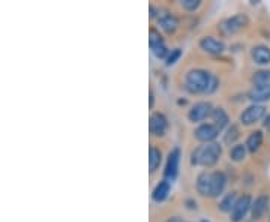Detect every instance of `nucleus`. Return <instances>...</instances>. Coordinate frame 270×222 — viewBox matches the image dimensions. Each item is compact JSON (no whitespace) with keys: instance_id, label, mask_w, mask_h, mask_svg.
Returning <instances> with one entry per match:
<instances>
[{"instance_id":"f257e3e1","label":"nucleus","mask_w":270,"mask_h":222,"mask_svg":"<svg viewBox=\"0 0 270 222\" xmlns=\"http://www.w3.org/2000/svg\"><path fill=\"white\" fill-rule=\"evenodd\" d=\"M227 176L224 171H201L195 180V189L200 195L207 198H219L224 195Z\"/></svg>"},{"instance_id":"f03ea898","label":"nucleus","mask_w":270,"mask_h":222,"mask_svg":"<svg viewBox=\"0 0 270 222\" xmlns=\"http://www.w3.org/2000/svg\"><path fill=\"white\" fill-rule=\"evenodd\" d=\"M221 156H222V146L219 143L213 141V143L200 144L191 152V165L212 168L219 162Z\"/></svg>"},{"instance_id":"7ed1b4c3","label":"nucleus","mask_w":270,"mask_h":222,"mask_svg":"<svg viewBox=\"0 0 270 222\" xmlns=\"http://www.w3.org/2000/svg\"><path fill=\"white\" fill-rule=\"evenodd\" d=\"M213 75L203 68H194L189 69L185 74L183 87L191 95H200V93H209L210 84H212Z\"/></svg>"},{"instance_id":"20e7f679","label":"nucleus","mask_w":270,"mask_h":222,"mask_svg":"<svg viewBox=\"0 0 270 222\" xmlns=\"http://www.w3.org/2000/svg\"><path fill=\"white\" fill-rule=\"evenodd\" d=\"M249 24V18L245 14H236L233 17L225 18L224 21L219 23L218 30L222 35H236L240 30H243Z\"/></svg>"},{"instance_id":"39448f33","label":"nucleus","mask_w":270,"mask_h":222,"mask_svg":"<svg viewBox=\"0 0 270 222\" xmlns=\"http://www.w3.org/2000/svg\"><path fill=\"white\" fill-rule=\"evenodd\" d=\"M213 110L215 107L209 101H198L188 110V120L191 123H201L212 116Z\"/></svg>"},{"instance_id":"423d86ee","label":"nucleus","mask_w":270,"mask_h":222,"mask_svg":"<svg viewBox=\"0 0 270 222\" xmlns=\"http://www.w3.org/2000/svg\"><path fill=\"white\" fill-rule=\"evenodd\" d=\"M267 116V110L264 105L260 104H252L248 108H245L240 114V123L243 126H251L257 122H260L261 119H264Z\"/></svg>"},{"instance_id":"0eeeda50","label":"nucleus","mask_w":270,"mask_h":222,"mask_svg":"<svg viewBox=\"0 0 270 222\" xmlns=\"http://www.w3.org/2000/svg\"><path fill=\"white\" fill-rule=\"evenodd\" d=\"M252 197L249 194H243L239 197L233 212L230 213V221L231 222H242L248 213H251V207H252Z\"/></svg>"},{"instance_id":"6e6552de","label":"nucleus","mask_w":270,"mask_h":222,"mask_svg":"<svg viewBox=\"0 0 270 222\" xmlns=\"http://www.w3.org/2000/svg\"><path fill=\"white\" fill-rule=\"evenodd\" d=\"M168 131V119L164 113L155 111L149 119V132L152 137H164Z\"/></svg>"},{"instance_id":"1a4fd4ad","label":"nucleus","mask_w":270,"mask_h":222,"mask_svg":"<svg viewBox=\"0 0 270 222\" xmlns=\"http://www.w3.org/2000/svg\"><path fill=\"white\" fill-rule=\"evenodd\" d=\"M180 158H182V152L179 147H174L168 156H167V162H165V168H164V179L168 182L176 180L179 176V164Z\"/></svg>"},{"instance_id":"9d476101","label":"nucleus","mask_w":270,"mask_h":222,"mask_svg":"<svg viewBox=\"0 0 270 222\" xmlns=\"http://www.w3.org/2000/svg\"><path fill=\"white\" fill-rule=\"evenodd\" d=\"M219 134H221V131H219V128L216 125H213V123H200L194 131V137L201 144H206V143H213L218 138Z\"/></svg>"},{"instance_id":"9b49d317","label":"nucleus","mask_w":270,"mask_h":222,"mask_svg":"<svg viewBox=\"0 0 270 222\" xmlns=\"http://www.w3.org/2000/svg\"><path fill=\"white\" fill-rule=\"evenodd\" d=\"M156 21H158L159 29H162V30H164L165 33H168V35L176 33L177 29H179V18H177L174 14H171L170 11H167V9L161 11V14H159V17L156 18Z\"/></svg>"},{"instance_id":"f8f14e48","label":"nucleus","mask_w":270,"mask_h":222,"mask_svg":"<svg viewBox=\"0 0 270 222\" xmlns=\"http://www.w3.org/2000/svg\"><path fill=\"white\" fill-rule=\"evenodd\" d=\"M270 207V197L267 194H260L254 201L251 207V218L254 221H260L269 210Z\"/></svg>"},{"instance_id":"ddd939ff","label":"nucleus","mask_w":270,"mask_h":222,"mask_svg":"<svg viewBox=\"0 0 270 222\" xmlns=\"http://www.w3.org/2000/svg\"><path fill=\"white\" fill-rule=\"evenodd\" d=\"M198 45H200V48L203 51H206L207 54H213V56H219L225 51L224 42L216 39V38H213V36H203L200 39Z\"/></svg>"},{"instance_id":"4468645a","label":"nucleus","mask_w":270,"mask_h":222,"mask_svg":"<svg viewBox=\"0 0 270 222\" xmlns=\"http://www.w3.org/2000/svg\"><path fill=\"white\" fill-rule=\"evenodd\" d=\"M248 99L252 104H260L270 101V86H254L248 92Z\"/></svg>"},{"instance_id":"2eb2a0df","label":"nucleus","mask_w":270,"mask_h":222,"mask_svg":"<svg viewBox=\"0 0 270 222\" xmlns=\"http://www.w3.org/2000/svg\"><path fill=\"white\" fill-rule=\"evenodd\" d=\"M170 191H171V182L168 180H161L152 191V200L155 203H164L168 195H170Z\"/></svg>"},{"instance_id":"dca6fc26","label":"nucleus","mask_w":270,"mask_h":222,"mask_svg":"<svg viewBox=\"0 0 270 222\" xmlns=\"http://www.w3.org/2000/svg\"><path fill=\"white\" fill-rule=\"evenodd\" d=\"M251 57L254 60V63L264 66L270 63V48L267 45H255L251 50Z\"/></svg>"},{"instance_id":"f3484780","label":"nucleus","mask_w":270,"mask_h":222,"mask_svg":"<svg viewBox=\"0 0 270 222\" xmlns=\"http://www.w3.org/2000/svg\"><path fill=\"white\" fill-rule=\"evenodd\" d=\"M210 119H212V123L216 125L221 132L231 125V123H230V116H228V113L225 111L222 107H215V110H213Z\"/></svg>"},{"instance_id":"a211bd4d","label":"nucleus","mask_w":270,"mask_h":222,"mask_svg":"<svg viewBox=\"0 0 270 222\" xmlns=\"http://www.w3.org/2000/svg\"><path fill=\"white\" fill-rule=\"evenodd\" d=\"M263 140H264V134H263V131H260V129L252 131V132L248 135L246 143H245L248 152H249V153H255V152H258L260 147L263 146Z\"/></svg>"},{"instance_id":"6ab92c4d","label":"nucleus","mask_w":270,"mask_h":222,"mask_svg":"<svg viewBox=\"0 0 270 222\" xmlns=\"http://www.w3.org/2000/svg\"><path fill=\"white\" fill-rule=\"evenodd\" d=\"M239 197L240 195L236 191H231L228 194H224L222 198H221V201H219V204H218L219 210L224 212V213H231L233 209H234V206H236V203H237V200H239Z\"/></svg>"},{"instance_id":"aec40b11","label":"nucleus","mask_w":270,"mask_h":222,"mask_svg":"<svg viewBox=\"0 0 270 222\" xmlns=\"http://www.w3.org/2000/svg\"><path fill=\"white\" fill-rule=\"evenodd\" d=\"M161 164H162V152H161V149L152 146L149 149V170H150V173L153 174L161 167Z\"/></svg>"},{"instance_id":"412c9836","label":"nucleus","mask_w":270,"mask_h":222,"mask_svg":"<svg viewBox=\"0 0 270 222\" xmlns=\"http://www.w3.org/2000/svg\"><path fill=\"white\" fill-rule=\"evenodd\" d=\"M246 153H248L246 146L242 144V143H237L230 149V159L233 162H242L246 158Z\"/></svg>"},{"instance_id":"4be33fe9","label":"nucleus","mask_w":270,"mask_h":222,"mask_svg":"<svg viewBox=\"0 0 270 222\" xmlns=\"http://www.w3.org/2000/svg\"><path fill=\"white\" fill-rule=\"evenodd\" d=\"M240 137V129L236 123H231L227 129H225L224 134V143L227 146H234L237 144V138Z\"/></svg>"},{"instance_id":"5701e85b","label":"nucleus","mask_w":270,"mask_h":222,"mask_svg":"<svg viewBox=\"0 0 270 222\" xmlns=\"http://www.w3.org/2000/svg\"><path fill=\"white\" fill-rule=\"evenodd\" d=\"M251 80H252L254 86H270V71L269 69H260V71L254 72Z\"/></svg>"},{"instance_id":"b1692460","label":"nucleus","mask_w":270,"mask_h":222,"mask_svg":"<svg viewBox=\"0 0 270 222\" xmlns=\"http://www.w3.org/2000/svg\"><path fill=\"white\" fill-rule=\"evenodd\" d=\"M152 50V54L156 57V59H159V60H165L167 57H168V54H170V50H168V47L164 44H159L156 45V47H153V48H150Z\"/></svg>"},{"instance_id":"393cba45","label":"nucleus","mask_w":270,"mask_h":222,"mask_svg":"<svg viewBox=\"0 0 270 222\" xmlns=\"http://www.w3.org/2000/svg\"><path fill=\"white\" fill-rule=\"evenodd\" d=\"M164 42L165 41H164L162 35L159 33V30L156 27H152L150 32H149V45H150V48H153V47L159 44H164Z\"/></svg>"},{"instance_id":"a878e982","label":"nucleus","mask_w":270,"mask_h":222,"mask_svg":"<svg viewBox=\"0 0 270 222\" xmlns=\"http://www.w3.org/2000/svg\"><path fill=\"white\" fill-rule=\"evenodd\" d=\"M201 0H180V6L188 12H195L201 6Z\"/></svg>"},{"instance_id":"bb28decb","label":"nucleus","mask_w":270,"mask_h":222,"mask_svg":"<svg viewBox=\"0 0 270 222\" xmlns=\"http://www.w3.org/2000/svg\"><path fill=\"white\" fill-rule=\"evenodd\" d=\"M180 57H182V48H174V50H171L170 54H168V57L165 59V65H167V66H173V65H176V63L179 62Z\"/></svg>"},{"instance_id":"cd10ccee","label":"nucleus","mask_w":270,"mask_h":222,"mask_svg":"<svg viewBox=\"0 0 270 222\" xmlns=\"http://www.w3.org/2000/svg\"><path fill=\"white\" fill-rule=\"evenodd\" d=\"M150 18L152 20H155V18H158L159 17V14H161V9L159 8H156V6H153V5H150Z\"/></svg>"},{"instance_id":"c85d7f7f","label":"nucleus","mask_w":270,"mask_h":222,"mask_svg":"<svg viewBox=\"0 0 270 222\" xmlns=\"http://www.w3.org/2000/svg\"><path fill=\"white\" fill-rule=\"evenodd\" d=\"M219 87V80L213 75V80H212V84H210V89H209V93H213L216 92V89Z\"/></svg>"},{"instance_id":"c756f323","label":"nucleus","mask_w":270,"mask_h":222,"mask_svg":"<svg viewBox=\"0 0 270 222\" xmlns=\"http://www.w3.org/2000/svg\"><path fill=\"white\" fill-rule=\"evenodd\" d=\"M155 107V92L153 89L149 90V108L152 110Z\"/></svg>"},{"instance_id":"7c9ffc66","label":"nucleus","mask_w":270,"mask_h":222,"mask_svg":"<svg viewBox=\"0 0 270 222\" xmlns=\"http://www.w3.org/2000/svg\"><path fill=\"white\" fill-rule=\"evenodd\" d=\"M263 126H264V128H266V129H267V131H269V132H270V114H267V116L264 117V122H263Z\"/></svg>"},{"instance_id":"2f4dec72","label":"nucleus","mask_w":270,"mask_h":222,"mask_svg":"<svg viewBox=\"0 0 270 222\" xmlns=\"http://www.w3.org/2000/svg\"><path fill=\"white\" fill-rule=\"evenodd\" d=\"M164 222H183V219H182L180 216H170V218H167Z\"/></svg>"},{"instance_id":"473e14b6","label":"nucleus","mask_w":270,"mask_h":222,"mask_svg":"<svg viewBox=\"0 0 270 222\" xmlns=\"http://www.w3.org/2000/svg\"><path fill=\"white\" fill-rule=\"evenodd\" d=\"M201 222H210V221H207V219H203V221Z\"/></svg>"},{"instance_id":"72a5a7b5","label":"nucleus","mask_w":270,"mask_h":222,"mask_svg":"<svg viewBox=\"0 0 270 222\" xmlns=\"http://www.w3.org/2000/svg\"><path fill=\"white\" fill-rule=\"evenodd\" d=\"M269 221H270V219H269Z\"/></svg>"}]
</instances>
